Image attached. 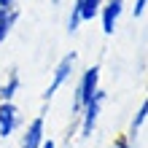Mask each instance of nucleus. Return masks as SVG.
Listing matches in <instances>:
<instances>
[{
  "label": "nucleus",
  "instance_id": "obj_5",
  "mask_svg": "<svg viewBox=\"0 0 148 148\" xmlns=\"http://www.w3.org/2000/svg\"><path fill=\"white\" fill-rule=\"evenodd\" d=\"M19 124V110L14 102H3L0 105V137H11V132Z\"/></svg>",
  "mask_w": 148,
  "mask_h": 148
},
{
  "label": "nucleus",
  "instance_id": "obj_3",
  "mask_svg": "<svg viewBox=\"0 0 148 148\" xmlns=\"http://www.w3.org/2000/svg\"><path fill=\"white\" fill-rule=\"evenodd\" d=\"M73 65H75V54H73V51H70L67 57H62V59H59V65L54 67V78H51L49 89L43 92V100H51V97L57 94V89H59V86H62V84L67 81V78H70V73H73Z\"/></svg>",
  "mask_w": 148,
  "mask_h": 148
},
{
  "label": "nucleus",
  "instance_id": "obj_11",
  "mask_svg": "<svg viewBox=\"0 0 148 148\" xmlns=\"http://www.w3.org/2000/svg\"><path fill=\"white\" fill-rule=\"evenodd\" d=\"M145 119H148V97L143 100V105H140V110H137V116L132 119V127H129V129H132V135H135L137 129L145 124Z\"/></svg>",
  "mask_w": 148,
  "mask_h": 148
},
{
  "label": "nucleus",
  "instance_id": "obj_6",
  "mask_svg": "<svg viewBox=\"0 0 148 148\" xmlns=\"http://www.w3.org/2000/svg\"><path fill=\"white\" fill-rule=\"evenodd\" d=\"M40 145H43V119L38 116L30 121L27 132L22 137V148H40Z\"/></svg>",
  "mask_w": 148,
  "mask_h": 148
},
{
  "label": "nucleus",
  "instance_id": "obj_10",
  "mask_svg": "<svg viewBox=\"0 0 148 148\" xmlns=\"http://www.w3.org/2000/svg\"><path fill=\"white\" fill-rule=\"evenodd\" d=\"M81 22H84V16H81V0H73L70 16H67V30H70V32H75Z\"/></svg>",
  "mask_w": 148,
  "mask_h": 148
},
{
  "label": "nucleus",
  "instance_id": "obj_12",
  "mask_svg": "<svg viewBox=\"0 0 148 148\" xmlns=\"http://www.w3.org/2000/svg\"><path fill=\"white\" fill-rule=\"evenodd\" d=\"M145 5H148V0H135V5H132V16L135 19H140V16L145 14Z\"/></svg>",
  "mask_w": 148,
  "mask_h": 148
},
{
  "label": "nucleus",
  "instance_id": "obj_9",
  "mask_svg": "<svg viewBox=\"0 0 148 148\" xmlns=\"http://www.w3.org/2000/svg\"><path fill=\"white\" fill-rule=\"evenodd\" d=\"M16 89H19V75L16 73H11V78H8V84L0 89V100L3 102H11L14 100V94H16Z\"/></svg>",
  "mask_w": 148,
  "mask_h": 148
},
{
  "label": "nucleus",
  "instance_id": "obj_13",
  "mask_svg": "<svg viewBox=\"0 0 148 148\" xmlns=\"http://www.w3.org/2000/svg\"><path fill=\"white\" fill-rule=\"evenodd\" d=\"M110 148H132V145H129V140H127V137H119V140L113 143Z\"/></svg>",
  "mask_w": 148,
  "mask_h": 148
},
{
  "label": "nucleus",
  "instance_id": "obj_8",
  "mask_svg": "<svg viewBox=\"0 0 148 148\" xmlns=\"http://www.w3.org/2000/svg\"><path fill=\"white\" fill-rule=\"evenodd\" d=\"M100 8H102V0H81V16H84V22H92L94 16H100Z\"/></svg>",
  "mask_w": 148,
  "mask_h": 148
},
{
  "label": "nucleus",
  "instance_id": "obj_2",
  "mask_svg": "<svg viewBox=\"0 0 148 148\" xmlns=\"http://www.w3.org/2000/svg\"><path fill=\"white\" fill-rule=\"evenodd\" d=\"M102 102H105V92H102V89H97L89 100L84 102V108H81V137H89L92 135L94 124H97V116H100Z\"/></svg>",
  "mask_w": 148,
  "mask_h": 148
},
{
  "label": "nucleus",
  "instance_id": "obj_14",
  "mask_svg": "<svg viewBox=\"0 0 148 148\" xmlns=\"http://www.w3.org/2000/svg\"><path fill=\"white\" fill-rule=\"evenodd\" d=\"M0 8H16V0H0Z\"/></svg>",
  "mask_w": 148,
  "mask_h": 148
},
{
  "label": "nucleus",
  "instance_id": "obj_7",
  "mask_svg": "<svg viewBox=\"0 0 148 148\" xmlns=\"http://www.w3.org/2000/svg\"><path fill=\"white\" fill-rule=\"evenodd\" d=\"M16 16H19V11H16V8H0V43L8 38V32H11Z\"/></svg>",
  "mask_w": 148,
  "mask_h": 148
},
{
  "label": "nucleus",
  "instance_id": "obj_15",
  "mask_svg": "<svg viewBox=\"0 0 148 148\" xmlns=\"http://www.w3.org/2000/svg\"><path fill=\"white\" fill-rule=\"evenodd\" d=\"M40 148H54V140H43V145Z\"/></svg>",
  "mask_w": 148,
  "mask_h": 148
},
{
  "label": "nucleus",
  "instance_id": "obj_1",
  "mask_svg": "<svg viewBox=\"0 0 148 148\" xmlns=\"http://www.w3.org/2000/svg\"><path fill=\"white\" fill-rule=\"evenodd\" d=\"M100 89V65H92L89 70H86L84 75H81V81H78V86H75V97H73V110L75 113H81V108H84V102L92 97L94 92Z\"/></svg>",
  "mask_w": 148,
  "mask_h": 148
},
{
  "label": "nucleus",
  "instance_id": "obj_4",
  "mask_svg": "<svg viewBox=\"0 0 148 148\" xmlns=\"http://www.w3.org/2000/svg\"><path fill=\"white\" fill-rule=\"evenodd\" d=\"M121 11H124V0H108V3L100 8L102 32H105V35H113V30H116V22H119Z\"/></svg>",
  "mask_w": 148,
  "mask_h": 148
}]
</instances>
